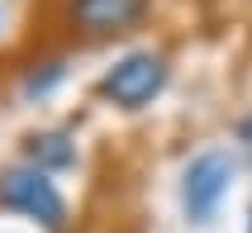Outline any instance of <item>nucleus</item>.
<instances>
[{
	"instance_id": "1",
	"label": "nucleus",
	"mask_w": 252,
	"mask_h": 233,
	"mask_svg": "<svg viewBox=\"0 0 252 233\" xmlns=\"http://www.w3.org/2000/svg\"><path fill=\"white\" fill-rule=\"evenodd\" d=\"M0 205L38 219L43 229H62L67 224V205H62L57 186L48 181V171H38V166H10V171H0Z\"/></svg>"
},
{
	"instance_id": "2",
	"label": "nucleus",
	"mask_w": 252,
	"mask_h": 233,
	"mask_svg": "<svg viewBox=\"0 0 252 233\" xmlns=\"http://www.w3.org/2000/svg\"><path fill=\"white\" fill-rule=\"evenodd\" d=\"M162 86H167V62H162V57L157 53H128V57H119V62L105 71L100 96L114 100V105H124V110H138Z\"/></svg>"
},
{
	"instance_id": "3",
	"label": "nucleus",
	"mask_w": 252,
	"mask_h": 233,
	"mask_svg": "<svg viewBox=\"0 0 252 233\" xmlns=\"http://www.w3.org/2000/svg\"><path fill=\"white\" fill-rule=\"evenodd\" d=\"M228 176H233V157L228 152H200L186 166V214L190 219H210L214 205L228 195Z\"/></svg>"
},
{
	"instance_id": "4",
	"label": "nucleus",
	"mask_w": 252,
	"mask_h": 233,
	"mask_svg": "<svg viewBox=\"0 0 252 233\" xmlns=\"http://www.w3.org/2000/svg\"><path fill=\"white\" fill-rule=\"evenodd\" d=\"M148 0H71L67 19L86 33H114V29H128L133 19H143Z\"/></svg>"
},
{
	"instance_id": "5",
	"label": "nucleus",
	"mask_w": 252,
	"mask_h": 233,
	"mask_svg": "<svg viewBox=\"0 0 252 233\" xmlns=\"http://www.w3.org/2000/svg\"><path fill=\"white\" fill-rule=\"evenodd\" d=\"M71 162H76V148H71L67 133H38V138H29V166L57 171V166H71Z\"/></svg>"
},
{
	"instance_id": "6",
	"label": "nucleus",
	"mask_w": 252,
	"mask_h": 233,
	"mask_svg": "<svg viewBox=\"0 0 252 233\" xmlns=\"http://www.w3.org/2000/svg\"><path fill=\"white\" fill-rule=\"evenodd\" d=\"M248 233H252V224H248Z\"/></svg>"
}]
</instances>
